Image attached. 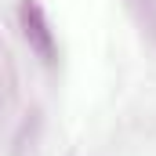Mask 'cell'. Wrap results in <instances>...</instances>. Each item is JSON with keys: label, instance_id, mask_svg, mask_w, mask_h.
Instances as JSON below:
<instances>
[{"label": "cell", "instance_id": "7a4b0ae2", "mask_svg": "<svg viewBox=\"0 0 156 156\" xmlns=\"http://www.w3.org/2000/svg\"><path fill=\"white\" fill-rule=\"evenodd\" d=\"M131 7L138 11L142 29H149V33L156 37V0H131Z\"/></svg>", "mask_w": 156, "mask_h": 156}, {"label": "cell", "instance_id": "6da1fadb", "mask_svg": "<svg viewBox=\"0 0 156 156\" xmlns=\"http://www.w3.org/2000/svg\"><path fill=\"white\" fill-rule=\"evenodd\" d=\"M18 26H22V37L29 44V51H37L40 62H55V33L47 26V15L37 0H22L18 4Z\"/></svg>", "mask_w": 156, "mask_h": 156}]
</instances>
